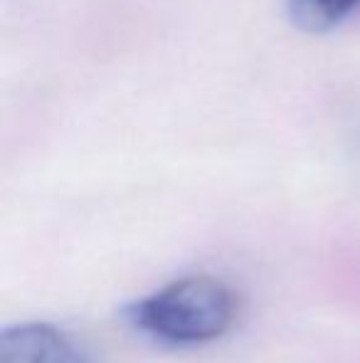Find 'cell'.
<instances>
[{
	"instance_id": "1",
	"label": "cell",
	"mask_w": 360,
	"mask_h": 363,
	"mask_svg": "<svg viewBox=\"0 0 360 363\" xmlns=\"http://www.w3.org/2000/svg\"><path fill=\"white\" fill-rule=\"evenodd\" d=\"M235 294L225 282L192 274L166 284L131 309L141 331L173 346H197L215 341L235 321Z\"/></svg>"
},
{
	"instance_id": "2",
	"label": "cell",
	"mask_w": 360,
	"mask_h": 363,
	"mask_svg": "<svg viewBox=\"0 0 360 363\" xmlns=\"http://www.w3.org/2000/svg\"><path fill=\"white\" fill-rule=\"evenodd\" d=\"M0 363H87V356L62 329L45 321H28L3 331Z\"/></svg>"
},
{
	"instance_id": "3",
	"label": "cell",
	"mask_w": 360,
	"mask_h": 363,
	"mask_svg": "<svg viewBox=\"0 0 360 363\" xmlns=\"http://www.w3.org/2000/svg\"><path fill=\"white\" fill-rule=\"evenodd\" d=\"M360 0H286L289 18L306 33H326L341 25Z\"/></svg>"
}]
</instances>
